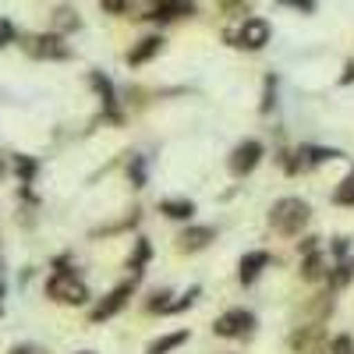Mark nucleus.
I'll list each match as a JSON object with an SVG mask.
<instances>
[{
    "instance_id": "17",
    "label": "nucleus",
    "mask_w": 354,
    "mask_h": 354,
    "mask_svg": "<svg viewBox=\"0 0 354 354\" xmlns=\"http://www.w3.org/2000/svg\"><path fill=\"white\" fill-rule=\"evenodd\" d=\"M145 262H149V241H145V238H138V241H135V255L128 259L131 280H138V277L145 273Z\"/></svg>"
},
{
    "instance_id": "22",
    "label": "nucleus",
    "mask_w": 354,
    "mask_h": 354,
    "mask_svg": "<svg viewBox=\"0 0 354 354\" xmlns=\"http://www.w3.org/2000/svg\"><path fill=\"white\" fill-rule=\"evenodd\" d=\"M128 177H131V185H135V188H145V160H142V156H131V163H128Z\"/></svg>"
},
{
    "instance_id": "19",
    "label": "nucleus",
    "mask_w": 354,
    "mask_h": 354,
    "mask_svg": "<svg viewBox=\"0 0 354 354\" xmlns=\"http://www.w3.org/2000/svg\"><path fill=\"white\" fill-rule=\"evenodd\" d=\"M333 202L337 205H354V170L344 177V181L337 185V192H333Z\"/></svg>"
},
{
    "instance_id": "33",
    "label": "nucleus",
    "mask_w": 354,
    "mask_h": 354,
    "mask_svg": "<svg viewBox=\"0 0 354 354\" xmlns=\"http://www.w3.org/2000/svg\"><path fill=\"white\" fill-rule=\"evenodd\" d=\"M283 4H290V8H301V11H315L312 0H283Z\"/></svg>"
},
{
    "instance_id": "34",
    "label": "nucleus",
    "mask_w": 354,
    "mask_h": 354,
    "mask_svg": "<svg viewBox=\"0 0 354 354\" xmlns=\"http://www.w3.org/2000/svg\"><path fill=\"white\" fill-rule=\"evenodd\" d=\"M340 82H344V85H351V82H354V61H351V64H347V71H344V75H340Z\"/></svg>"
},
{
    "instance_id": "24",
    "label": "nucleus",
    "mask_w": 354,
    "mask_h": 354,
    "mask_svg": "<svg viewBox=\"0 0 354 354\" xmlns=\"http://www.w3.org/2000/svg\"><path fill=\"white\" fill-rule=\"evenodd\" d=\"M326 354H354V340H351L347 333H340V337L330 340V351H326Z\"/></svg>"
},
{
    "instance_id": "29",
    "label": "nucleus",
    "mask_w": 354,
    "mask_h": 354,
    "mask_svg": "<svg viewBox=\"0 0 354 354\" xmlns=\"http://www.w3.org/2000/svg\"><path fill=\"white\" fill-rule=\"evenodd\" d=\"M11 39H15V25L11 21H0V50H4Z\"/></svg>"
},
{
    "instance_id": "31",
    "label": "nucleus",
    "mask_w": 354,
    "mask_h": 354,
    "mask_svg": "<svg viewBox=\"0 0 354 354\" xmlns=\"http://www.w3.org/2000/svg\"><path fill=\"white\" fill-rule=\"evenodd\" d=\"M347 248H351V241L347 238H333V255L344 262V255H347Z\"/></svg>"
},
{
    "instance_id": "9",
    "label": "nucleus",
    "mask_w": 354,
    "mask_h": 354,
    "mask_svg": "<svg viewBox=\"0 0 354 354\" xmlns=\"http://www.w3.org/2000/svg\"><path fill=\"white\" fill-rule=\"evenodd\" d=\"M322 344H326V330H322V322H312V326L294 330V337H290V351L294 354H315Z\"/></svg>"
},
{
    "instance_id": "4",
    "label": "nucleus",
    "mask_w": 354,
    "mask_h": 354,
    "mask_svg": "<svg viewBox=\"0 0 354 354\" xmlns=\"http://www.w3.org/2000/svg\"><path fill=\"white\" fill-rule=\"evenodd\" d=\"M340 153L326 149V145H301V149H294L290 156H283V167H287V174H301V170H312L319 163H330Z\"/></svg>"
},
{
    "instance_id": "23",
    "label": "nucleus",
    "mask_w": 354,
    "mask_h": 354,
    "mask_svg": "<svg viewBox=\"0 0 354 354\" xmlns=\"http://www.w3.org/2000/svg\"><path fill=\"white\" fill-rule=\"evenodd\" d=\"M15 170H18V177L28 185L36 177V160H28V156H15Z\"/></svg>"
},
{
    "instance_id": "13",
    "label": "nucleus",
    "mask_w": 354,
    "mask_h": 354,
    "mask_svg": "<svg viewBox=\"0 0 354 354\" xmlns=\"http://www.w3.org/2000/svg\"><path fill=\"white\" fill-rule=\"evenodd\" d=\"M266 266H270V252H248V255L241 259V266H238L241 283H255V280L262 277Z\"/></svg>"
},
{
    "instance_id": "10",
    "label": "nucleus",
    "mask_w": 354,
    "mask_h": 354,
    "mask_svg": "<svg viewBox=\"0 0 354 354\" xmlns=\"http://www.w3.org/2000/svg\"><path fill=\"white\" fill-rule=\"evenodd\" d=\"M181 15H192V0H153L149 11H145L142 18H149V21H174Z\"/></svg>"
},
{
    "instance_id": "3",
    "label": "nucleus",
    "mask_w": 354,
    "mask_h": 354,
    "mask_svg": "<svg viewBox=\"0 0 354 354\" xmlns=\"http://www.w3.org/2000/svg\"><path fill=\"white\" fill-rule=\"evenodd\" d=\"M227 39H230V46H241V50H262L270 43V25L262 18H245L241 28H230Z\"/></svg>"
},
{
    "instance_id": "32",
    "label": "nucleus",
    "mask_w": 354,
    "mask_h": 354,
    "mask_svg": "<svg viewBox=\"0 0 354 354\" xmlns=\"http://www.w3.org/2000/svg\"><path fill=\"white\" fill-rule=\"evenodd\" d=\"M11 354H46V351H43V347H36V344H18Z\"/></svg>"
},
{
    "instance_id": "1",
    "label": "nucleus",
    "mask_w": 354,
    "mask_h": 354,
    "mask_svg": "<svg viewBox=\"0 0 354 354\" xmlns=\"http://www.w3.org/2000/svg\"><path fill=\"white\" fill-rule=\"evenodd\" d=\"M308 216H312L308 202H305V198H294V195L277 198V202H273V209H270V223H273L277 234H283V238H294V234H301V227L308 223Z\"/></svg>"
},
{
    "instance_id": "36",
    "label": "nucleus",
    "mask_w": 354,
    "mask_h": 354,
    "mask_svg": "<svg viewBox=\"0 0 354 354\" xmlns=\"http://www.w3.org/2000/svg\"><path fill=\"white\" fill-rule=\"evenodd\" d=\"M82 354H93V351H82Z\"/></svg>"
},
{
    "instance_id": "2",
    "label": "nucleus",
    "mask_w": 354,
    "mask_h": 354,
    "mask_svg": "<svg viewBox=\"0 0 354 354\" xmlns=\"http://www.w3.org/2000/svg\"><path fill=\"white\" fill-rule=\"evenodd\" d=\"M46 294H50L53 301H61V305H85L88 301V287L71 270H57L46 280Z\"/></svg>"
},
{
    "instance_id": "35",
    "label": "nucleus",
    "mask_w": 354,
    "mask_h": 354,
    "mask_svg": "<svg viewBox=\"0 0 354 354\" xmlns=\"http://www.w3.org/2000/svg\"><path fill=\"white\" fill-rule=\"evenodd\" d=\"M0 298H4V283H0Z\"/></svg>"
},
{
    "instance_id": "27",
    "label": "nucleus",
    "mask_w": 354,
    "mask_h": 354,
    "mask_svg": "<svg viewBox=\"0 0 354 354\" xmlns=\"http://www.w3.org/2000/svg\"><path fill=\"white\" fill-rule=\"evenodd\" d=\"M103 4V11H110V15H124V11H131V0H100Z\"/></svg>"
},
{
    "instance_id": "18",
    "label": "nucleus",
    "mask_w": 354,
    "mask_h": 354,
    "mask_svg": "<svg viewBox=\"0 0 354 354\" xmlns=\"http://www.w3.org/2000/svg\"><path fill=\"white\" fill-rule=\"evenodd\" d=\"M185 340H188V330H177V333H167V337L153 340V344H149V351H145V354H167V351H174V347H181Z\"/></svg>"
},
{
    "instance_id": "21",
    "label": "nucleus",
    "mask_w": 354,
    "mask_h": 354,
    "mask_svg": "<svg viewBox=\"0 0 354 354\" xmlns=\"http://www.w3.org/2000/svg\"><path fill=\"white\" fill-rule=\"evenodd\" d=\"M198 287H188L185 294H181V298H177V301H170V308H167V315H174V312H185V308H192L195 305V298H198Z\"/></svg>"
},
{
    "instance_id": "12",
    "label": "nucleus",
    "mask_w": 354,
    "mask_h": 354,
    "mask_svg": "<svg viewBox=\"0 0 354 354\" xmlns=\"http://www.w3.org/2000/svg\"><path fill=\"white\" fill-rule=\"evenodd\" d=\"M88 82H93V88L103 96L106 117H110L113 124H121V110H117V96H113V85H110V78H106V75H100V71H93V75H88Z\"/></svg>"
},
{
    "instance_id": "30",
    "label": "nucleus",
    "mask_w": 354,
    "mask_h": 354,
    "mask_svg": "<svg viewBox=\"0 0 354 354\" xmlns=\"http://www.w3.org/2000/svg\"><path fill=\"white\" fill-rule=\"evenodd\" d=\"M248 4H252V0H223V8H227V15H238V11H248Z\"/></svg>"
},
{
    "instance_id": "26",
    "label": "nucleus",
    "mask_w": 354,
    "mask_h": 354,
    "mask_svg": "<svg viewBox=\"0 0 354 354\" xmlns=\"http://www.w3.org/2000/svg\"><path fill=\"white\" fill-rule=\"evenodd\" d=\"M273 96H277V78H266V96H262V106H259L262 113H270V110H273V103H277Z\"/></svg>"
},
{
    "instance_id": "5",
    "label": "nucleus",
    "mask_w": 354,
    "mask_h": 354,
    "mask_svg": "<svg viewBox=\"0 0 354 354\" xmlns=\"http://www.w3.org/2000/svg\"><path fill=\"white\" fill-rule=\"evenodd\" d=\"M252 326H255V315H252V312L230 308V312H223V315L213 322V333L223 337V340H238V337H248Z\"/></svg>"
},
{
    "instance_id": "7",
    "label": "nucleus",
    "mask_w": 354,
    "mask_h": 354,
    "mask_svg": "<svg viewBox=\"0 0 354 354\" xmlns=\"http://www.w3.org/2000/svg\"><path fill=\"white\" fill-rule=\"evenodd\" d=\"M131 290H135V280H131V283H121V287H113V290L106 294V298H103V301H100L93 312H88V319H93V322H103V319L117 315V312H121V308L128 305Z\"/></svg>"
},
{
    "instance_id": "16",
    "label": "nucleus",
    "mask_w": 354,
    "mask_h": 354,
    "mask_svg": "<svg viewBox=\"0 0 354 354\" xmlns=\"http://www.w3.org/2000/svg\"><path fill=\"white\" fill-rule=\"evenodd\" d=\"M163 50V36H145V39H138V46L128 53V64H145L149 57H156Z\"/></svg>"
},
{
    "instance_id": "28",
    "label": "nucleus",
    "mask_w": 354,
    "mask_h": 354,
    "mask_svg": "<svg viewBox=\"0 0 354 354\" xmlns=\"http://www.w3.org/2000/svg\"><path fill=\"white\" fill-rule=\"evenodd\" d=\"M57 25H61V28H78V18H75V11L61 8V11H57Z\"/></svg>"
},
{
    "instance_id": "6",
    "label": "nucleus",
    "mask_w": 354,
    "mask_h": 354,
    "mask_svg": "<svg viewBox=\"0 0 354 354\" xmlns=\"http://www.w3.org/2000/svg\"><path fill=\"white\" fill-rule=\"evenodd\" d=\"M259 160H262V142L245 138L241 145H234V153H230L227 167H230V174H234V177H248V174L259 167Z\"/></svg>"
},
{
    "instance_id": "25",
    "label": "nucleus",
    "mask_w": 354,
    "mask_h": 354,
    "mask_svg": "<svg viewBox=\"0 0 354 354\" xmlns=\"http://www.w3.org/2000/svg\"><path fill=\"white\" fill-rule=\"evenodd\" d=\"M170 298H174L170 290H156V294H153V301H149V312H163V315H167V308H170Z\"/></svg>"
},
{
    "instance_id": "20",
    "label": "nucleus",
    "mask_w": 354,
    "mask_h": 354,
    "mask_svg": "<svg viewBox=\"0 0 354 354\" xmlns=\"http://www.w3.org/2000/svg\"><path fill=\"white\" fill-rule=\"evenodd\" d=\"M351 277H354V266H351V262H340L337 270H330V273H326V280H330V290H340V287H344Z\"/></svg>"
},
{
    "instance_id": "14",
    "label": "nucleus",
    "mask_w": 354,
    "mask_h": 354,
    "mask_svg": "<svg viewBox=\"0 0 354 354\" xmlns=\"http://www.w3.org/2000/svg\"><path fill=\"white\" fill-rule=\"evenodd\" d=\"M326 266H330V255L322 252V248L312 252V255H301V277H305V280H322V277L330 273Z\"/></svg>"
},
{
    "instance_id": "15",
    "label": "nucleus",
    "mask_w": 354,
    "mask_h": 354,
    "mask_svg": "<svg viewBox=\"0 0 354 354\" xmlns=\"http://www.w3.org/2000/svg\"><path fill=\"white\" fill-rule=\"evenodd\" d=\"M160 213L167 220H192L195 216V202L192 198H163L160 202Z\"/></svg>"
},
{
    "instance_id": "11",
    "label": "nucleus",
    "mask_w": 354,
    "mask_h": 354,
    "mask_svg": "<svg viewBox=\"0 0 354 354\" xmlns=\"http://www.w3.org/2000/svg\"><path fill=\"white\" fill-rule=\"evenodd\" d=\"M209 241H216L213 227H188V230H181V238H177V248L181 252H202Z\"/></svg>"
},
{
    "instance_id": "8",
    "label": "nucleus",
    "mask_w": 354,
    "mask_h": 354,
    "mask_svg": "<svg viewBox=\"0 0 354 354\" xmlns=\"http://www.w3.org/2000/svg\"><path fill=\"white\" fill-rule=\"evenodd\" d=\"M25 50L32 53V57H46V61H64V57H71V50L64 46V39L50 32V36H32L25 43Z\"/></svg>"
}]
</instances>
